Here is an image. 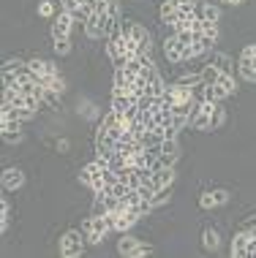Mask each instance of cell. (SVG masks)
<instances>
[{
    "instance_id": "obj_1",
    "label": "cell",
    "mask_w": 256,
    "mask_h": 258,
    "mask_svg": "<svg viewBox=\"0 0 256 258\" xmlns=\"http://www.w3.org/2000/svg\"><path fill=\"white\" fill-rule=\"evenodd\" d=\"M82 231H85L90 245H101L104 236L112 231V228H109V223H107V218H104V215H90V218L82 223Z\"/></svg>"
},
{
    "instance_id": "obj_2",
    "label": "cell",
    "mask_w": 256,
    "mask_h": 258,
    "mask_svg": "<svg viewBox=\"0 0 256 258\" xmlns=\"http://www.w3.org/2000/svg\"><path fill=\"white\" fill-rule=\"evenodd\" d=\"M123 36H131L136 44V49H139V54H150L153 52V38H150V33L144 30V27L139 22H126L123 25Z\"/></svg>"
},
{
    "instance_id": "obj_3",
    "label": "cell",
    "mask_w": 256,
    "mask_h": 258,
    "mask_svg": "<svg viewBox=\"0 0 256 258\" xmlns=\"http://www.w3.org/2000/svg\"><path fill=\"white\" fill-rule=\"evenodd\" d=\"M85 253V236L82 231H66L60 239V255L63 258H77Z\"/></svg>"
},
{
    "instance_id": "obj_4",
    "label": "cell",
    "mask_w": 256,
    "mask_h": 258,
    "mask_svg": "<svg viewBox=\"0 0 256 258\" xmlns=\"http://www.w3.org/2000/svg\"><path fill=\"white\" fill-rule=\"evenodd\" d=\"M27 71L36 76L38 85H41V82H46V79H55V76H60V74H58V66H55L52 60H38V57L27 62Z\"/></svg>"
},
{
    "instance_id": "obj_5",
    "label": "cell",
    "mask_w": 256,
    "mask_h": 258,
    "mask_svg": "<svg viewBox=\"0 0 256 258\" xmlns=\"http://www.w3.org/2000/svg\"><path fill=\"white\" fill-rule=\"evenodd\" d=\"M71 27H74V17L66 9H60L52 17V38H68L71 36Z\"/></svg>"
},
{
    "instance_id": "obj_6",
    "label": "cell",
    "mask_w": 256,
    "mask_h": 258,
    "mask_svg": "<svg viewBox=\"0 0 256 258\" xmlns=\"http://www.w3.org/2000/svg\"><path fill=\"white\" fill-rule=\"evenodd\" d=\"M226 201H229V190L218 187V190H204L202 196H199V207L202 209H216V207H224Z\"/></svg>"
},
{
    "instance_id": "obj_7",
    "label": "cell",
    "mask_w": 256,
    "mask_h": 258,
    "mask_svg": "<svg viewBox=\"0 0 256 258\" xmlns=\"http://www.w3.org/2000/svg\"><path fill=\"white\" fill-rule=\"evenodd\" d=\"M0 131H3V142L6 144H19L25 139L22 120H3V122H0Z\"/></svg>"
},
{
    "instance_id": "obj_8",
    "label": "cell",
    "mask_w": 256,
    "mask_h": 258,
    "mask_svg": "<svg viewBox=\"0 0 256 258\" xmlns=\"http://www.w3.org/2000/svg\"><path fill=\"white\" fill-rule=\"evenodd\" d=\"M193 17H196L199 22H218L221 9L216 3H193Z\"/></svg>"
},
{
    "instance_id": "obj_9",
    "label": "cell",
    "mask_w": 256,
    "mask_h": 258,
    "mask_svg": "<svg viewBox=\"0 0 256 258\" xmlns=\"http://www.w3.org/2000/svg\"><path fill=\"white\" fill-rule=\"evenodd\" d=\"M0 185H3V190H19L25 185L22 169H6L3 177H0Z\"/></svg>"
},
{
    "instance_id": "obj_10",
    "label": "cell",
    "mask_w": 256,
    "mask_h": 258,
    "mask_svg": "<svg viewBox=\"0 0 256 258\" xmlns=\"http://www.w3.org/2000/svg\"><path fill=\"white\" fill-rule=\"evenodd\" d=\"M175 177H177L175 166H161V169H156V171H153V185H156V190H161V187H172Z\"/></svg>"
},
{
    "instance_id": "obj_11",
    "label": "cell",
    "mask_w": 256,
    "mask_h": 258,
    "mask_svg": "<svg viewBox=\"0 0 256 258\" xmlns=\"http://www.w3.org/2000/svg\"><path fill=\"white\" fill-rule=\"evenodd\" d=\"M115 144H117L115 136H109V134H95V152H98V158L115 155Z\"/></svg>"
},
{
    "instance_id": "obj_12",
    "label": "cell",
    "mask_w": 256,
    "mask_h": 258,
    "mask_svg": "<svg viewBox=\"0 0 256 258\" xmlns=\"http://www.w3.org/2000/svg\"><path fill=\"white\" fill-rule=\"evenodd\" d=\"M183 49H185V46L180 44L175 36H167V38H164V54H167L169 62H180V60H183Z\"/></svg>"
},
{
    "instance_id": "obj_13",
    "label": "cell",
    "mask_w": 256,
    "mask_h": 258,
    "mask_svg": "<svg viewBox=\"0 0 256 258\" xmlns=\"http://www.w3.org/2000/svg\"><path fill=\"white\" fill-rule=\"evenodd\" d=\"M136 106V95L131 93H120V95H112V111H117V114H126L128 109Z\"/></svg>"
},
{
    "instance_id": "obj_14",
    "label": "cell",
    "mask_w": 256,
    "mask_h": 258,
    "mask_svg": "<svg viewBox=\"0 0 256 258\" xmlns=\"http://www.w3.org/2000/svg\"><path fill=\"white\" fill-rule=\"evenodd\" d=\"M144 93H147V95H153V98H161V95L167 93V85H164V79H161V74H158V71L150 74V79H147V87H144Z\"/></svg>"
},
{
    "instance_id": "obj_15",
    "label": "cell",
    "mask_w": 256,
    "mask_h": 258,
    "mask_svg": "<svg viewBox=\"0 0 256 258\" xmlns=\"http://www.w3.org/2000/svg\"><path fill=\"white\" fill-rule=\"evenodd\" d=\"M112 87H115V95H120V93H128L131 87H134V79L123 71V68H117L115 71V79H112Z\"/></svg>"
},
{
    "instance_id": "obj_16",
    "label": "cell",
    "mask_w": 256,
    "mask_h": 258,
    "mask_svg": "<svg viewBox=\"0 0 256 258\" xmlns=\"http://www.w3.org/2000/svg\"><path fill=\"white\" fill-rule=\"evenodd\" d=\"M248 239H251V234L245 231H237L234 234V239H232V255H237V258H245V245H248Z\"/></svg>"
},
{
    "instance_id": "obj_17",
    "label": "cell",
    "mask_w": 256,
    "mask_h": 258,
    "mask_svg": "<svg viewBox=\"0 0 256 258\" xmlns=\"http://www.w3.org/2000/svg\"><path fill=\"white\" fill-rule=\"evenodd\" d=\"M139 247V239H136V236H131V234H123L120 236V242H117V253L120 255H134V250Z\"/></svg>"
},
{
    "instance_id": "obj_18",
    "label": "cell",
    "mask_w": 256,
    "mask_h": 258,
    "mask_svg": "<svg viewBox=\"0 0 256 258\" xmlns=\"http://www.w3.org/2000/svg\"><path fill=\"white\" fill-rule=\"evenodd\" d=\"M240 74L245 82H256V62L251 57H240Z\"/></svg>"
},
{
    "instance_id": "obj_19",
    "label": "cell",
    "mask_w": 256,
    "mask_h": 258,
    "mask_svg": "<svg viewBox=\"0 0 256 258\" xmlns=\"http://www.w3.org/2000/svg\"><path fill=\"white\" fill-rule=\"evenodd\" d=\"M210 62L218 68L221 74H232V60H229V54H216V52H213Z\"/></svg>"
},
{
    "instance_id": "obj_20",
    "label": "cell",
    "mask_w": 256,
    "mask_h": 258,
    "mask_svg": "<svg viewBox=\"0 0 256 258\" xmlns=\"http://www.w3.org/2000/svg\"><path fill=\"white\" fill-rule=\"evenodd\" d=\"M202 245H204V250H218V245H221L218 231H213V228H204V234H202Z\"/></svg>"
},
{
    "instance_id": "obj_21",
    "label": "cell",
    "mask_w": 256,
    "mask_h": 258,
    "mask_svg": "<svg viewBox=\"0 0 256 258\" xmlns=\"http://www.w3.org/2000/svg\"><path fill=\"white\" fill-rule=\"evenodd\" d=\"M27 71V62L22 60H6L3 68H0V74H25Z\"/></svg>"
},
{
    "instance_id": "obj_22",
    "label": "cell",
    "mask_w": 256,
    "mask_h": 258,
    "mask_svg": "<svg viewBox=\"0 0 256 258\" xmlns=\"http://www.w3.org/2000/svg\"><path fill=\"white\" fill-rule=\"evenodd\" d=\"M218 79H221V71L213 66V62H207L204 71H202V82L204 85H218Z\"/></svg>"
},
{
    "instance_id": "obj_23",
    "label": "cell",
    "mask_w": 256,
    "mask_h": 258,
    "mask_svg": "<svg viewBox=\"0 0 256 258\" xmlns=\"http://www.w3.org/2000/svg\"><path fill=\"white\" fill-rule=\"evenodd\" d=\"M85 33H87V38H107V33H104V27H101L98 22H95L93 17H90L87 22H85Z\"/></svg>"
},
{
    "instance_id": "obj_24",
    "label": "cell",
    "mask_w": 256,
    "mask_h": 258,
    "mask_svg": "<svg viewBox=\"0 0 256 258\" xmlns=\"http://www.w3.org/2000/svg\"><path fill=\"white\" fill-rule=\"evenodd\" d=\"M224 122H226V109L221 106V103H216V109H213V122H210V131H218Z\"/></svg>"
},
{
    "instance_id": "obj_25",
    "label": "cell",
    "mask_w": 256,
    "mask_h": 258,
    "mask_svg": "<svg viewBox=\"0 0 256 258\" xmlns=\"http://www.w3.org/2000/svg\"><path fill=\"white\" fill-rule=\"evenodd\" d=\"M175 85H180V87H188V90H193L196 85H202V74H188V76H180V79L175 82Z\"/></svg>"
},
{
    "instance_id": "obj_26",
    "label": "cell",
    "mask_w": 256,
    "mask_h": 258,
    "mask_svg": "<svg viewBox=\"0 0 256 258\" xmlns=\"http://www.w3.org/2000/svg\"><path fill=\"white\" fill-rule=\"evenodd\" d=\"M218 85L224 87V90H226V93H229V95H234V93H237V82L232 79V74H221Z\"/></svg>"
},
{
    "instance_id": "obj_27",
    "label": "cell",
    "mask_w": 256,
    "mask_h": 258,
    "mask_svg": "<svg viewBox=\"0 0 256 258\" xmlns=\"http://www.w3.org/2000/svg\"><path fill=\"white\" fill-rule=\"evenodd\" d=\"M9 220H11V204H9V199H3V218H0V231H6V228H9Z\"/></svg>"
},
{
    "instance_id": "obj_28",
    "label": "cell",
    "mask_w": 256,
    "mask_h": 258,
    "mask_svg": "<svg viewBox=\"0 0 256 258\" xmlns=\"http://www.w3.org/2000/svg\"><path fill=\"white\" fill-rule=\"evenodd\" d=\"M79 109H85V111H82V114H85L87 120H98V109H95V103H90V101H85V103H82Z\"/></svg>"
},
{
    "instance_id": "obj_29",
    "label": "cell",
    "mask_w": 256,
    "mask_h": 258,
    "mask_svg": "<svg viewBox=\"0 0 256 258\" xmlns=\"http://www.w3.org/2000/svg\"><path fill=\"white\" fill-rule=\"evenodd\" d=\"M55 52H58V54H68V52H71V41H68V38H55Z\"/></svg>"
},
{
    "instance_id": "obj_30",
    "label": "cell",
    "mask_w": 256,
    "mask_h": 258,
    "mask_svg": "<svg viewBox=\"0 0 256 258\" xmlns=\"http://www.w3.org/2000/svg\"><path fill=\"white\" fill-rule=\"evenodd\" d=\"M144 255H153V247H150V245H142V242H139V247L134 250V255H131V258H144Z\"/></svg>"
},
{
    "instance_id": "obj_31",
    "label": "cell",
    "mask_w": 256,
    "mask_h": 258,
    "mask_svg": "<svg viewBox=\"0 0 256 258\" xmlns=\"http://www.w3.org/2000/svg\"><path fill=\"white\" fill-rule=\"evenodd\" d=\"M38 14H41V17H55L58 11H55L52 3H41V6H38Z\"/></svg>"
},
{
    "instance_id": "obj_32",
    "label": "cell",
    "mask_w": 256,
    "mask_h": 258,
    "mask_svg": "<svg viewBox=\"0 0 256 258\" xmlns=\"http://www.w3.org/2000/svg\"><path fill=\"white\" fill-rule=\"evenodd\" d=\"M253 255H256V236H251L245 245V258H253Z\"/></svg>"
},
{
    "instance_id": "obj_33",
    "label": "cell",
    "mask_w": 256,
    "mask_h": 258,
    "mask_svg": "<svg viewBox=\"0 0 256 258\" xmlns=\"http://www.w3.org/2000/svg\"><path fill=\"white\" fill-rule=\"evenodd\" d=\"M185 3H193V0H164L167 9H180V6H185Z\"/></svg>"
},
{
    "instance_id": "obj_34",
    "label": "cell",
    "mask_w": 256,
    "mask_h": 258,
    "mask_svg": "<svg viewBox=\"0 0 256 258\" xmlns=\"http://www.w3.org/2000/svg\"><path fill=\"white\" fill-rule=\"evenodd\" d=\"M243 57L256 60V44H248V46H245V49H243Z\"/></svg>"
},
{
    "instance_id": "obj_35",
    "label": "cell",
    "mask_w": 256,
    "mask_h": 258,
    "mask_svg": "<svg viewBox=\"0 0 256 258\" xmlns=\"http://www.w3.org/2000/svg\"><path fill=\"white\" fill-rule=\"evenodd\" d=\"M218 3H232V6H240V3H245V0H218Z\"/></svg>"
},
{
    "instance_id": "obj_36",
    "label": "cell",
    "mask_w": 256,
    "mask_h": 258,
    "mask_svg": "<svg viewBox=\"0 0 256 258\" xmlns=\"http://www.w3.org/2000/svg\"><path fill=\"white\" fill-rule=\"evenodd\" d=\"M104 3H115V0H104Z\"/></svg>"
}]
</instances>
